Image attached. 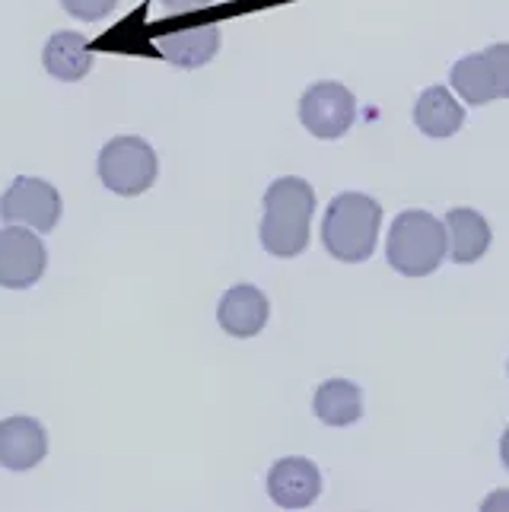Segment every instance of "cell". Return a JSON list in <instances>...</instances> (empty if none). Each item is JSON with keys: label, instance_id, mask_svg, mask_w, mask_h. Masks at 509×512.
I'll return each instance as SVG.
<instances>
[{"label": "cell", "instance_id": "cell-1", "mask_svg": "<svg viewBox=\"0 0 509 512\" xmlns=\"http://www.w3.org/2000/svg\"><path fill=\"white\" fill-rule=\"evenodd\" d=\"M315 214V191L300 175H284L265 191L261 245L274 258H296L309 245V220Z\"/></svg>", "mask_w": 509, "mask_h": 512}, {"label": "cell", "instance_id": "cell-2", "mask_svg": "<svg viewBox=\"0 0 509 512\" xmlns=\"http://www.w3.org/2000/svg\"><path fill=\"white\" fill-rule=\"evenodd\" d=\"M382 226V204L370 194L341 191L322 217V245L331 258L360 264L376 252Z\"/></svg>", "mask_w": 509, "mask_h": 512}, {"label": "cell", "instance_id": "cell-3", "mask_svg": "<svg viewBox=\"0 0 509 512\" xmlns=\"http://www.w3.org/2000/svg\"><path fill=\"white\" fill-rule=\"evenodd\" d=\"M449 255L446 223H440L427 210H405L398 214L389 242H385V258L405 277H427L443 264Z\"/></svg>", "mask_w": 509, "mask_h": 512}, {"label": "cell", "instance_id": "cell-4", "mask_svg": "<svg viewBox=\"0 0 509 512\" xmlns=\"http://www.w3.org/2000/svg\"><path fill=\"white\" fill-rule=\"evenodd\" d=\"M96 172L109 191L121 194V198H137V194L153 188L156 172H160V160H156V150L144 137L121 134L102 147Z\"/></svg>", "mask_w": 509, "mask_h": 512}, {"label": "cell", "instance_id": "cell-5", "mask_svg": "<svg viewBox=\"0 0 509 512\" xmlns=\"http://www.w3.org/2000/svg\"><path fill=\"white\" fill-rule=\"evenodd\" d=\"M61 194L58 188L35 179V175H20L0 198V220L13 226H29L35 233H51L61 220Z\"/></svg>", "mask_w": 509, "mask_h": 512}, {"label": "cell", "instance_id": "cell-6", "mask_svg": "<svg viewBox=\"0 0 509 512\" xmlns=\"http://www.w3.org/2000/svg\"><path fill=\"white\" fill-rule=\"evenodd\" d=\"M300 121L303 128L319 140L344 137L357 121V99L338 80L312 83L300 99Z\"/></svg>", "mask_w": 509, "mask_h": 512}, {"label": "cell", "instance_id": "cell-7", "mask_svg": "<svg viewBox=\"0 0 509 512\" xmlns=\"http://www.w3.org/2000/svg\"><path fill=\"white\" fill-rule=\"evenodd\" d=\"M48 264V252L42 236L29 226L0 229V287L7 290H29L42 280Z\"/></svg>", "mask_w": 509, "mask_h": 512}, {"label": "cell", "instance_id": "cell-8", "mask_svg": "<svg viewBox=\"0 0 509 512\" xmlns=\"http://www.w3.org/2000/svg\"><path fill=\"white\" fill-rule=\"evenodd\" d=\"M268 493L280 509H306L322 493V471L303 455L280 458L268 471Z\"/></svg>", "mask_w": 509, "mask_h": 512}, {"label": "cell", "instance_id": "cell-9", "mask_svg": "<svg viewBox=\"0 0 509 512\" xmlns=\"http://www.w3.org/2000/svg\"><path fill=\"white\" fill-rule=\"evenodd\" d=\"M271 319L268 296L252 284H236L220 296L217 322L233 338H255L258 331H265Z\"/></svg>", "mask_w": 509, "mask_h": 512}, {"label": "cell", "instance_id": "cell-10", "mask_svg": "<svg viewBox=\"0 0 509 512\" xmlns=\"http://www.w3.org/2000/svg\"><path fill=\"white\" fill-rule=\"evenodd\" d=\"M48 455V433L35 417L0 420V465L7 471H29Z\"/></svg>", "mask_w": 509, "mask_h": 512}, {"label": "cell", "instance_id": "cell-11", "mask_svg": "<svg viewBox=\"0 0 509 512\" xmlns=\"http://www.w3.org/2000/svg\"><path fill=\"white\" fill-rule=\"evenodd\" d=\"M156 48H160V55L169 64L182 70L204 67L207 61H214V55L220 51V26L204 23V26H191L179 32H166L156 39Z\"/></svg>", "mask_w": 509, "mask_h": 512}, {"label": "cell", "instance_id": "cell-12", "mask_svg": "<svg viewBox=\"0 0 509 512\" xmlns=\"http://www.w3.org/2000/svg\"><path fill=\"white\" fill-rule=\"evenodd\" d=\"M42 64H45V70H48V74L55 77V80L77 83V80H83V77L93 70V51H90V42H86V35H83V32H74V29L55 32V35H51V39L45 42Z\"/></svg>", "mask_w": 509, "mask_h": 512}, {"label": "cell", "instance_id": "cell-13", "mask_svg": "<svg viewBox=\"0 0 509 512\" xmlns=\"http://www.w3.org/2000/svg\"><path fill=\"white\" fill-rule=\"evenodd\" d=\"M446 242L455 264H475L490 249V223L471 207H452L446 214Z\"/></svg>", "mask_w": 509, "mask_h": 512}, {"label": "cell", "instance_id": "cell-14", "mask_svg": "<svg viewBox=\"0 0 509 512\" xmlns=\"http://www.w3.org/2000/svg\"><path fill=\"white\" fill-rule=\"evenodd\" d=\"M414 125L427 137H452L465 125V109L446 86H430L414 102Z\"/></svg>", "mask_w": 509, "mask_h": 512}, {"label": "cell", "instance_id": "cell-15", "mask_svg": "<svg viewBox=\"0 0 509 512\" xmlns=\"http://www.w3.org/2000/svg\"><path fill=\"white\" fill-rule=\"evenodd\" d=\"M312 411L328 427H350L363 417V392L357 382L347 379H328L319 385L312 398Z\"/></svg>", "mask_w": 509, "mask_h": 512}, {"label": "cell", "instance_id": "cell-16", "mask_svg": "<svg viewBox=\"0 0 509 512\" xmlns=\"http://www.w3.org/2000/svg\"><path fill=\"white\" fill-rule=\"evenodd\" d=\"M449 83L468 105H487V102L500 99L494 70H490V61L484 58V51L481 55H465L462 61H455Z\"/></svg>", "mask_w": 509, "mask_h": 512}, {"label": "cell", "instance_id": "cell-17", "mask_svg": "<svg viewBox=\"0 0 509 512\" xmlns=\"http://www.w3.org/2000/svg\"><path fill=\"white\" fill-rule=\"evenodd\" d=\"M61 7L74 16V20H83V23H99L105 20L115 7L118 0H61Z\"/></svg>", "mask_w": 509, "mask_h": 512}, {"label": "cell", "instance_id": "cell-18", "mask_svg": "<svg viewBox=\"0 0 509 512\" xmlns=\"http://www.w3.org/2000/svg\"><path fill=\"white\" fill-rule=\"evenodd\" d=\"M484 58L490 61V70H494L497 96H500V99H509V42L490 45V48L484 51Z\"/></svg>", "mask_w": 509, "mask_h": 512}, {"label": "cell", "instance_id": "cell-19", "mask_svg": "<svg viewBox=\"0 0 509 512\" xmlns=\"http://www.w3.org/2000/svg\"><path fill=\"white\" fill-rule=\"evenodd\" d=\"M207 4H214V0H163V7L172 10V13H188V10H201Z\"/></svg>", "mask_w": 509, "mask_h": 512}, {"label": "cell", "instance_id": "cell-20", "mask_svg": "<svg viewBox=\"0 0 509 512\" xmlns=\"http://www.w3.org/2000/svg\"><path fill=\"white\" fill-rule=\"evenodd\" d=\"M497 506H509V493L506 490H500V493H494V497L484 500V509H497Z\"/></svg>", "mask_w": 509, "mask_h": 512}, {"label": "cell", "instance_id": "cell-21", "mask_svg": "<svg viewBox=\"0 0 509 512\" xmlns=\"http://www.w3.org/2000/svg\"><path fill=\"white\" fill-rule=\"evenodd\" d=\"M500 458H503V465H506V471H509V427H506V433H503V439H500Z\"/></svg>", "mask_w": 509, "mask_h": 512}]
</instances>
